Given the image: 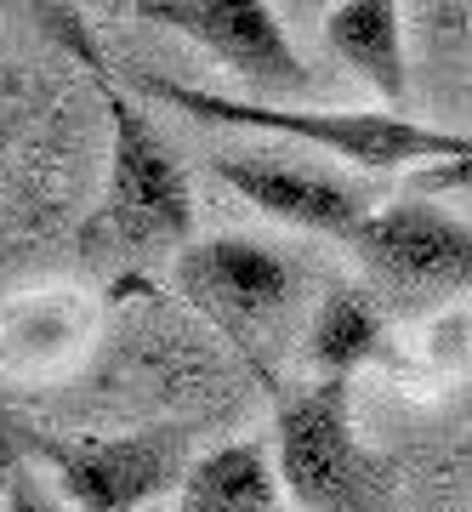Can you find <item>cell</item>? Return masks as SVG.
<instances>
[{
	"instance_id": "obj_1",
	"label": "cell",
	"mask_w": 472,
	"mask_h": 512,
	"mask_svg": "<svg viewBox=\"0 0 472 512\" xmlns=\"http://www.w3.org/2000/svg\"><path fill=\"white\" fill-rule=\"evenodd\" d=\"M40 23H52V35L86 63L91 86L109 109V177L103 200L80 228V256L91 262H154V256L188 251L194 245V188L182 171L177 148L160 137V126L143 114V103L114 80L109 57L97 52L86 35L80 12L69 6H35Z\"/></svg>"
},
{
	"instance_id": "obj_8",
	"label": "cell",
	"mask_w": 472,
	"mask_h": 512,
	"mask_svg": "<svg viewBox=\"0 0 472 512\" xmlns=\"http://www.w3.org/2000/svg\"><path fill=\"white\" fill-rule=\"evenodd\" d=\"M211 171H217V183H228L262 217L285 222V228H302V234H325L347 245L359 234V222L370 217V200L353 183L330 177V171H313L302 160H285V154L222 148V154H211Z\"/></svg>"
},
{
	"instance_id": "obj_4",
	"label": "cell",
	"mask_w": 472,
	"mask_h": 512,
	"mask_svg": "<svg viewBox=\"0 0 472 512\" xmlns=\"http://www.w3.org/2000/svg\"><path fill=\"white\" fill-rule=\"evenodd\" d=\"M0 439L46 467L80 512H137L182 490L194 467V427H143V433H40L0 421Z\"/></svg>"
},
{
	"instance_id": "obj_5",
	"label": "cell",
	"mask_w": 472,
	"mask_h": 512,
	"mask_svg": "<svg viewBox=\"0 0 472 512\" xmlns=\"http://www.w3.org/2000/svg\"><path fill=\"white\" fill-rule=\"evenodd\" d=\"M347 251L364 291L393 313H427L472 291V222L421 194L370 211Z\"/></svg>"
},
{
	"instance_id": "obj_13",
	"label": "cell",
	"mask_w": 472,
	"mask_h": 512,
	"mask_svg": "<svg viewBox=\"0 0 472 512\" xmlns=\"http://www.w3.org/2000/svg\"><path fill=\"white\" fill-rule=\"evenodd\" d=\"M0 512H69L46 484H40V467L23 450L0 439Z\"/></svg>"
},
{
	"instance_id": "obj_10",
	"label": "cell",
	"mask_w": 472,
	"mask_h": 512,
	"mask_svg": "<svg viewBox=\"0 0 472 512\" xmlns=\"http://www.w3.org/2000/svg\"><path fill=\"white\" fill-rule=\"evenodd\" d=\"M279 467L273 450L256 439L217 444L194 456L177 490V512H279Z\"/></svg>"
},
{
	"instance_id": "obj_7",
	"label": "cell",
	"mask_w": 472,
	"mask_h": 512,
	"mask_svg": "<svg viewBox=\"0 0 472 512\" xmlns=\"http://www.w3.org/2000/svg\"><path fill=\"white\" fill-rule=\"evenodd\" d=\"M296 291H302L296 262L262 239L217 234L177 251V296L194 313H205L222 336H234L245 353H256L251 342L291 308Z\"/></svg>"
},
{
	"instance_id": "obj_2",
	"label": "cell",
	"mask_w": 472,
	"mask_h": 512,
	"mask_svg": "<svg viewBox=\"0 0 472 512\" xmlns=\"http://www.w3.org/2000/svg\"><path fill=\"white\" fill-rule=\"evenodd\" d=\"M126 86L148 103H165V109L188 114L200 126H239V131H273V137H291V143L325 148L347 165H364V171H404V165H450L472 154V137L444 126H427V120H410V114H387V109H285V103H251V97H222L205 92V86H182L171 74L154 69H131Z\"/></svg>"
},
{
	"instance_id": "obj_9",
	"label": "cell",
	"mask_w": 472,
	"mask_h": 512,
	"mask_svg": "<svg viewBox=\"0 0 472 512\" xmlns=\"http://www.w3.org/2000/svg\"><path fill=\"white\" fill-rule=\"evenodd\" d=\"M325 40L387 114L410 109V57H404V12L393 0H342L325 12Z\"/></svg>"
},
{
	"instance_id": "obj_12",
	"label": "cell",
	"mask_w": 472,
	"mask_h": 512,
	"mask_svg": "<svg viewBox=\"0 0 472 512\" xmlns=\"http://www.w3.org/2000/svg\"><path fill=\"white\" fill-rule=\"evenodd\" d=\"M91 308L69 291H46V296H18L0 308V348L18 365H52L86 336Z\"/></svg>"
},
{
	"instance_id": "obj_11",
	"label": "cell",
	"mask_w": 472,
	"mask_h": 512,
	"mask_svg": "<svg viewBox=\"0 0 472 512\" xmlns=\"http://www.w3.org/2000/svg\"><path fill=\"white\" fill-rule=\"evenodd\" d=\"M387 353V313L364 285H330L308 325V365L319 376L353 382V370Z\"/></svg>"
},
{
	"instance_id": "obj_6",
	"label": "cell",
	"mask_w": 472,
	"mask_h": 512,
	"mask_svg": "<svg viewBox=\"0 0 472 512\" xmlns=\"http://www.w3.org/2000/svg\"><path fill=\"white\" fill-rule=\"evenodd\" d=\"M131 18L194 40L211 63H222L234 80L251 86V103L296 109V97L319 92V74L302 63L279 12L262 0H137Z\"/></svg>"
},
{
	"instance_id": "obj_3",
	"label": "cell",
	"mask_w": 472,
	"mask_h": 512,
	"mask_svg": "<svg viewBox=\"0 0 472 512\" xmlns=\"http://www.w3.org/2000/svg\"><path fill=\"white\" fill-rule=\"evenodd\" d=\"M273 467L308 512H399V478L353 427V382L319 376L273 393Z\"/></svg>"
},
{
	"instance_id": "obj_14",
	"label": "cell",
	"mask_w": 472,
	"mask_h": 512,
	"mask_svg": "<svg viewBox=\"0 0 472 512\" xmlns=\"http://www.w3.org/2000/svg\"><path fill=\"white\" fill-rule=\"evenodd\" d=\"M461 188H472V154H467V160L416 171V194H421V200H433V194H461Z\"/></svg>"
}]
</instances>
